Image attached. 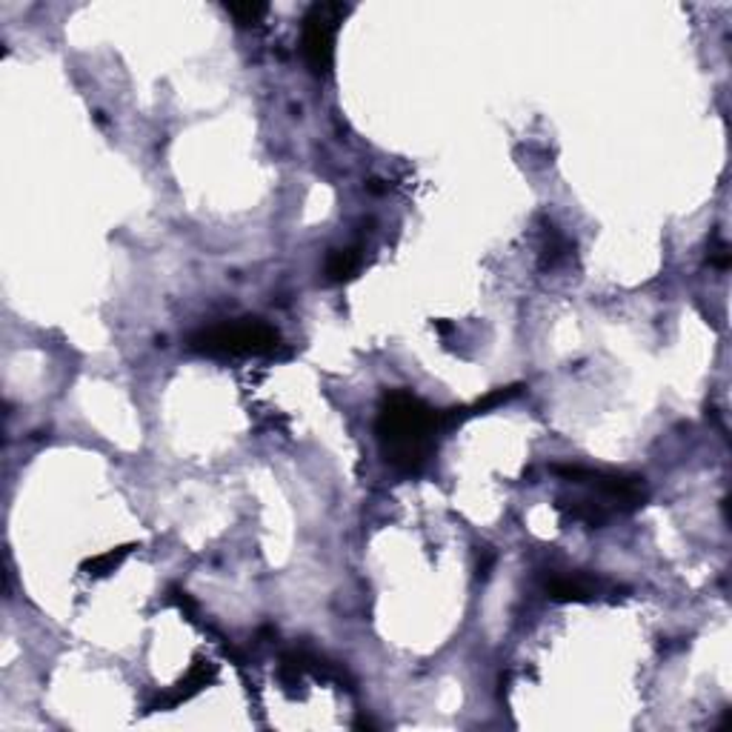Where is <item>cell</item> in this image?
Instances as JSON below:
<instances>
[{"instance_id": "cell-5", "label": "cell", "mask_w": 732, "mask_h": 732, "mask_svg": "<svg viewBox=\"0 0 732 732\" xmlns=\"http://www.w3.org/2000/svg\"><path fill=\"white\" fill-rule=\"evenodd\" d=\"M544 590H547V595L552 601L584 604V601H592L595 595H601V590H606V584L601 578H592V575H584V573H575V575L555 573L544 581Z\"/></svg>"}, {"instance_id": "cell-10", "label": "cell", "mask_w": 732, "mask_h": 732, "mask_svg": "<svg viewBox=\"0 0 732 732\" xmlns=\"http://www.w3.org/2000/svg\"><path fill=\"white\" fill-rule=\"evenodd\" d=\"M226 12L235 18L238 26L249 29V26H257L269 15V6L266 4H257V0H247V4H226Z\"/></svg>"}, {"instance_id": "cell-3", "label": "cell", "mask_w": 732, "mask_h": 732, "mask_svg": "<svg viewBox=\"0 0 732 732\" xmlns=\"http://www.w3.org/2000/svg\"><path fill=\"white\" fill-rule=\"evenodd\" d=\"M349 15L344 4H312L304 18L301 52L312 75H329L335 63V32Z\"/></svg>"}, {"instance_id": "cell-11", "label": "cell", "mask_w": 732, "mask_h": 732, "mask_svg": "<svg viewBox=\"0 0 732 732\" xmlns=\"http://www.w3.org/2000/svg\"><path fill=\"white\" fill-rule=\"evenodd\" d=\"M710 266H718V269H727L729 266V249H727V243L724 240H718V247L710 252Z\"/></svg>"}, {"instance_id": "cell-13", "label": "cell", "mask_w": 732, "mask_h": 732, "mask_svg": "<svg viewBox=\"0 0 732 732\" xmlns=\"http://www.w3.org/2000/svg\"><path fill=\"white\" fill-rule=\"evenodd\" d=\"M366 189H370V192H375V195H384L389 186H384V181L372 178V181H366Z\"/></svg>"}, {"instance_id": "cell-7", "label": "cell", "mask_w": 732, "mask_h": 732, "mask_svg": "<svg viewBox=\"0 0 732 732\" xmlns=\"http://www.w3.org/2000/svg\"><path fill=\"white\" fill-rule=\"evenodd\" d=\"M361 266V252L358 249H332L327 257V281L329 283H344L355 278Z\"/></svg>"}, {"instance_id": "cell-1", "label": "cell", "mask_w": 732, "mask_h": 732, "mask_svg": "<svg viewBox=\"0 0 732 732\" xmlns=\"http://www.w3.org/2000/svg\"><path fill=\"white\" fill-rule=\"evenodd\" d=\"M446 412L429 406L410 389H386L378 406L375 435L381 455L398 472H418L435 452L438 432L446 429Z\"/></svg>"}, {"instance_id": "cell-8", "label": "cell", "mask_w": 732, "mask_h": 732, "mask_svg": "<svg viewBox=\"0 0 732 732\" xmlns=\"http://www.w3.org/2000/svg\"><path fill=\"white\" fill-rule=\"evenodd\" d=\"M134 549V544H126V547H118V549H110L103 555H94V558H86L80 564V573H86L89 578H103L115 573V569L129 558V552Z\"/></svg>"}, {"instance_id": "cell-2", "label": "cell", "mask_w": 732, "mask_h": 732, "mask_svg": "<svg viewBox=\"0 0 732 732\" xmlns=\"http://www.w3.org/2000/svg\"><path fill=\"white\" fill-rule=\"evenodd\" d=\"M186 346L209 358H240V355H275L281 335L261 318H240L235 323L198 329L189 335Z\"/></svg>"}, {"instance_id": "cell-4", "label": "cell", "mask_w": 732, "mask_h": 732, "mask_svg": "<svg viewBox=\"0 0 732 732\" xmlns=\"http://www.w3.org/2000/svg\"><path fill=\"white\" fill-rule=\"evenodd\" d=\"M552 472L573 484H590L604 500L615 504V509L632 512L647 504V484L638 476H621V472H601L587 467H552Z\"/></svg>"}, {"instance_id": "cell-9", "label": "cell", "mask_w": 732, "mask_h": 732, "mask_svg": "<svg viewBox=\"0 0 732 732\" xmlns=\"http://www.w3.org/2000/svg\"><path fill=\"white\" fill-rule=\"evenodd\" d=\"M573 249H575L573 240L564 238L555 226H547V240H544V249H541V266H544V269L558 266Z\"/></svg>"}, {"instance_id": "cell-6", "label": "cell", "mask_w": 732, "mask_h": 732, "mask_svg": "<svg viewBox=\"0 0 732 732\" xmlns=\"http://www.w3.org/2000/svg\"><path fill=\"white\" fill-rule=\"evenodd\" d=\"M215 678H218V667L209 661H195L189 672L178 681V687L172 689V695H167L164 701H158V707L164 704V707H178L181 701H189L192 695H198L203 687H209Z\"/></svg>"}, {"instance_id": "cell-12", "label": "cell", "mask_w": 732, "mask_h": 732, "mask_svg": "<svg viewBox=\"0 0 732 732\" xmlns=\"http://www.w3.org/2000/svg\"><path fill=\"white\" fill-rule=\"evenodd\" d=\"M492 564H495V552H490V549H484V558L478 561V578H486V575H490V569H492Z\"/></svg>"}]
</instances>
